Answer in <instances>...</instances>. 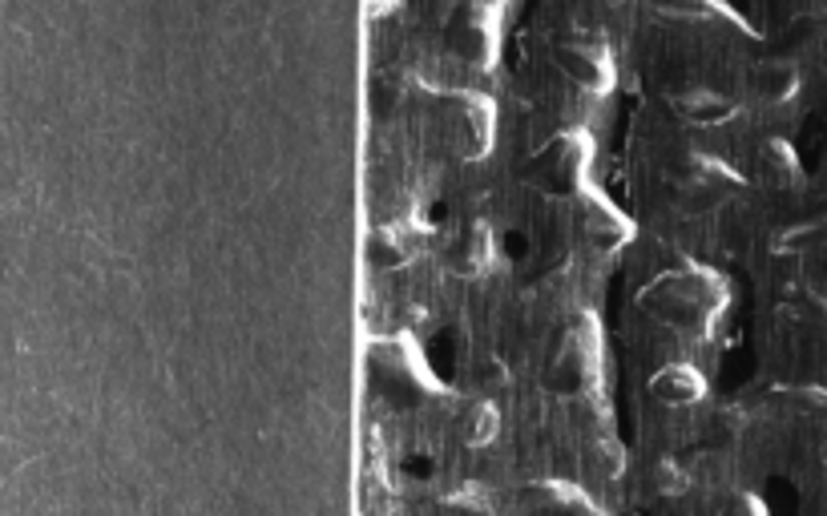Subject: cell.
Returning a JSON list of instances; mask_svg holds the SVG:
<instances>
[{"label": "cell", "instance_id": "obj_12", "mask_svg": "<svg viewBox=\"0 0 827 516\" xmlns=\"http://www.w3.org/2000/svg\"><path fill=\"white\" fill-rule=\"evenodd\" d=\"M650 9H654L658 17H667V21H727V25H734V29L751 32L747 17L734 12L727 0H650Z\"/></svg>", "mask_w": 827, "mask_h": 516}, {"label": "cell", "instance_id": "obj_5", "mask_svg": "<svg viewBox=\"0 0 827 516\" xmlns=\"http://www.w3.org/2000/svg\"><path fill=\"white\" fill-rule=\"evenodd\" d=\"M453 53L465 65H473V69H493V61L500 53V4L480 0L477 9L468 12L457 29Z\"/></svg>", "mask_w": 827, "mask_h": 516}, {"label": "cell", "instance_id": "obj_13", "mask_svg": "<svg viewBox=\"0 0 827 516\" xmlns=\"http://www.w3.org/2000/svg\"><path fill=\"white\" fill-rule=\"evenodd\" d=\"M759 174H763L767 186L775 191H791L804 182V166H799L796 149L787 146L784 137H771L763 149H759Z\"/></svg>", "mask_w": 827, "mask_h": 516}, {"label": "cell", "instance_id": "obj_10", "mask_svg": "<svg viewBox=\"0 0 827 516\" xmlns=\"http://www.w3.org/2000/svg\"><path fill=\"white\" fill-rule=\"evenodd\" d=\"M670 106H674V114H679L682 121H690V126H699V129H719L739 117V101L727 94H714V89H687V94H679Z\"/></svg>", "mask_w": 827, "mask_h": 516}, {"label": "cell", "instance_id": "obj_20", "mask_svg": "<svg viewBox=\"0 0 827 516\" xmlns=\"http://www.w3.org/2000/svg\"><path fill=\"white\" fill-rule=\"evenodd\" d=\"M819 460L827 464V432H824V440H819Z\"/></svg>", "mask_w": 827, "mask_h": 516}, {"label": "cell", "instance_id": "obj_18", "mask_svg": "<svg viewBox=\"0 0 827 516\" xmlns=\"http://www.w3.org/2000/svg\"><path fill=\"white\" fill-rule=\"evenodd\" d=\"M622 464H626L622 444H617V440H602V444H597V468H602V476H617V473H622Z\"/></svg>", "mask_w": 827, "mask_h": 516}, {"label": "cell", "instance_id": "obj_7", "mask_svg": "<svg viewBox=\"0 0 827 516\" xmlns=\"http://www.w3.org/2000/svg\"><path fill=\"white\" fill-rule=\"evenodd\" d=\"M582 226H585V238H590V246L602 254H614L622 251V246L634 238V222L626 218V214L617 211L614 202L605 198L602 191H594V186H585L582 194Z\"/></svg>", "mask_w": 827, "mask_h": 516}, {"label": "cell", "instance_id": "obj_9", "mask_svg": "<svg viewBox=\"0 0 827 516\" xmlns=\"http://www.w3.org/2000/svg\"><path fill=\"white\" fill-rule=\"evenodd\" d=\"M650 396L658 403H667V408H690V403H699L707 396V380H702V371L694 363H667V368L654 371Z\"/></svg>", "mask_w": 827, "mask_h": 516}, {"label": "cell", "instance_id": "obj_17", "mask_svg": "<svg viewBox=\"0 0 827 516\" xmlns=\"http://www.w3.org/2000/svg\"><path fill=\"white\" fill-rule=\"evenodd\" d=\"M690 488V476L682 473L679 464H658V493H667V496H682Z\"/></svg>", "mask_w": 827, "mask_h": 516}, {"label": "cell", "instance_id": "obj_14", "mask_svg": "<svg viewBox=\"0 0 827 516\" xmlns=\"http://www.w3.org/2000/svg\"><path fill=\"white\" fill-rule=\"evenodd\" d=\"M751 89L759 101H771V106H784L799 94V69L787 61H763L755 69Z\"/></svg>", "mask_w": 827, "mask_h": 516}, {"label": "cell", "instance_id": "obj_16", "mask_svg": "<svg viewBox=\"0 0 827 516\" xmlns=\"http://www.w3.org/2000/svg\"><path fill=\"white\" fill-rule=\"evenodd\" d=\"M500 432V411L497 403H473L465 416V444L468 448H485Z\"/></svg>", "mask_w": 827, "mask_h": 516}, {"label": "cell", "instance_id": "obj_6", "mask_svg": "<svg viewBox=\"0 0 827 516\" xmlns=\"http://www.w3.org/2000/svg\"><path fill=\"white\" fill-rule=\"evenodd\" d=\"M557 65H562V74L570 77L573 85H582L585 94H594V97H605L617 81L614 57H610V49H605L602 41L562 45V49H557Z\"/></svg>", "mask_w": 827, "mask_h": 516}, {"label": "cell", "instance_id": "obj_1", "mask_svg": "<svg viewBox=\"0 0 827 516\" xmlns=\"http://www.w3.org/2000/svg\"><path fill=\"white\" fill-rule=\"evenodd\" d=\"M727 283L722 274H714L711 266H682V271H670L662 279L642 291V311L654 315L662 327H674L682 339L690 343H702L711 339L714 323L727 311Z\"/></svg>", "mask_w": 827, "mask_h": 516}, {"label": "cell", "instance_id": "obj_3", "mask_svg": "<svg viewBox=\"0 0 827 516\" xmlns=\"http://www.w3.org/2000/svg\"><path fill=\"white\" fill-rule=\"evenodd\" d=\"M448 114V146L460 162H477L493 149L497 137V106L485 94L473 89H448L445 94Z\"/></svg>", "mask_w": 827, "mask_h": 516}, {"label": "cell", "instance_id": "obj_8", "mask_svg": "<svg viewBox=\"0 0 827 516\" xmlns=\"http://www.w3.org/2000/svg\"><path fill=\"white\" fill-rule=\"evenodd\" d=\"M497 259V238H493V226L488 222H468L465 231L457 234V243L448 251V271L457 279H480L488 274Z\"/></svg>", "mask_w": 827, "mask_h": 516}, {"label": "cell", "instance_id": "obj_4", "mask_svg": "<svg viewBox=\"0 0 827 516\" xmlns=\"http://www.w3.org/2000/svg\"><path fill=\"white\" fill-rule=\"evenodd\" d=\"M739 186H742V178L727 166V162L694 154L687 166V182H682V211H690V214L714 211V206H722V202L731 198V191H739Z\"/></svg>", "mask_w": 827, "mask_h": 516}, {"label": "cell", "instance_id": "obj_15", "mask_svg": "<svg viewBox=\"0 0 827 516\" xmlns=\"http://www.w3.org/2000/svg\"><path fill=\"white\" fill-rule=\"evenodd\" d=\"M416 251H420V234L408 231V226H380V231L371 234V259L380 266L412 263Z\"/></svg>", "mask_w": 827, "mask_h": 516}, {"label": "cell", "instance_id": "obj_11", "mask_svg": "<svg viewBox=\"0 0 827 516\" xmlns=\"http://www.w3.org/2000/svg\"><path fill=\"white\" fill-rule=\"evenodd\" d=\"M513 508H517V513H545V508H562V513H570V508H590V513H597L594 500H590L577 485H565V480L525 485L513 496Z\"/></svg>", "mask_w": 827, "mask_h": 516}, {"label": "cell", "instance_id": "obj_19", "mask_svg": "<svg viewBox=\"0 0 827 516\" xmlns=\"http://www.w3.org/2000/svg\"><path fill=\"white\" fill-rule=\"evenodd\" d=\"M400 0H368V12H388V9H396Z\"/></svg>", "mask_w": 827, "mask_h": 516}, {"label": "cell", "instance_id": "obj_2", "mask_svg": "<svg viewBox=\"0 0 827 516\" xmlns=\"http://www.w3.org/2000/svg\"><path fill=\"white\" fill-rule=\"evenodd\" d=\"M590 158H594V142L582 129H570V134L549 137V146L529 162L525 178L537 186L542 194L553 198H577V194L590 186Z\"/></svg>", "mask_w": 827, "mask_h": 516}]
</instances>
